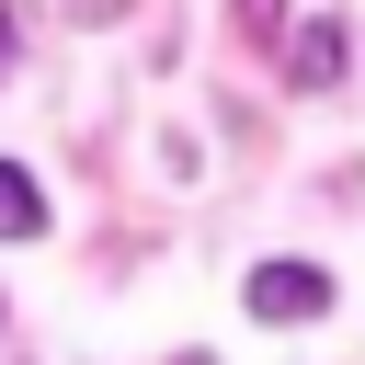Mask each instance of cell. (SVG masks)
<instances>
[{
  "label": "cell",
  "mask_w": 365,
  "mask_h": 365,
  "mask_svg": "<svg viewBox=\"0 0 365 365\" xmlns=\"http://www.w3.org/2000/svg\"><path fill=\"white\" fill-rule=\"evenodd\" d=\"M331 308V274L319 262H262L251 274V319H319Z\"/></svg>",
  "instance_id": "1"
},
{
  "label": "cell",
  "mask_w": 365,
  "mask_h": 365,
  "mask_svg": "<svg viewBox=\"0 0 365 365\" xmlns=\"http://www.w3.org/2000/svg\"><path fill=\"white\" fill-rule=\"evenodd\" d=\"M0 240H46V194H34V171H11V160H0Z\"/></svg>",
  "instance_id": "2"
},
{
  "label": "cell",
  "mask_w": 365,
  "mask_h": 365,
  "mask_svg": "<svg viewBox=\"0 0 365 365\" xmlns=\"http://www.w3.org/2000/svg\"><path fill=\"white\" fill-rule=\"evenodd\" d=\"M331 80H342V34L308 23V34H297V91H331Z\"/></svg>",
  "instance_id": "3"
},
{
  "label": "cell",
  "mask_w": 365,
  "mask_h": 365,
  "mask_svg": "<svg viewBox=\"0 0 365 365\" xmlns=\"http://www.w3.org/2000/svg\"><path fill=\"white\" fill-rule=\"evenodd\" d=\"M68 11H80V23H114V11H125V0H68Z\"/></svg>",
  "instance_id": "4"
},
{
  "label": "cell",
  "mask_w": 365,
  "mask_h": 365,
  "mask_svg": "<svg viewBox=\"0 0 365 365\" xmlns=\"http://www.w3.org/2000/svg\"><path fill=\"white\" fill-rule=\"evenodd\" d=\"M240 11H251V23H274V11H285V0H240Z\"/></svg>",
  "instance_id": "5"
}]
</instances>
